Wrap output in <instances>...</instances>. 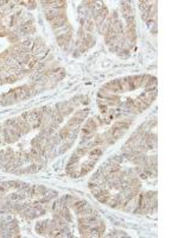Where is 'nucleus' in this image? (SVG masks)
Segmentation results:
<instances>
[{
	"mask_svg": "<svg viewBox=\"0 0 178 238\" xmlns=\"http://www.w3.org/2000/svg\"><path fill=\"white\" fill-rule=\"evenodd\" d=\"M79 53H80V51H79V50H75V53H74V57H77V56H79V55H80V54H79Z\"/></svg>",
	"mask_w": 178,
	"mask_h": 238,
	"instance_id": "dca6fc26",
	"label": "nucleus"
},
{
	"mask_svg": "<svg viewBox=\"0 0 178 238\" xmlns=\"http://www.w3.org/2000/svg\"><path fill=\"white\" fill-rule=\"evenodd\" d=\"M113 128L119 129V130H125V131H127L128 128H129V124H127V123H125V122H122V120H119L117 123H114Z\"/></svg>",
	"mask_w": 178,
	"mask_h": 238,
	"instance_id": "6e6552de",
	"label": "nucleus"
},
{
	"mask_svg": "<svg viewBox=\"0 0 178 238\" xmlns=\"http://www.w3.org/2000/svg\"><path fill=\"white\" fill-rule=\"evenodd\" d=\"M103 89H105V92H106V93H109V94H114V93H119V92H121V91H120V87H119L118 80H115V81H111V82L106 83V85L103 86Z\"/></svg>",
	"mask_w": 178,
	"mask_h": 238,
	"instance_id": "f03ea898",
	"label": "nucleus"
},
{
	"mask_svg": "<svg viewBox=\"0 0 178 238\" xmlns=\"http://www.w3.org/2000/svg\"><path fill=\"white\" fill-rule=\"evenodd\" d=\"M119 56L120 57H123V59H127L128 56H129V50L127 49V48H122V49H120L118 51Z\"/></svg>",
	"mask_w": 178,
	"mask_h": 238,
	"instance_id": "f8f14e48",
	"label": "nucleus"
},
{
	"mask_svg": "<svg viewBox=\"0 0 178 238\" xmlns=\"http://www.w3.org/2000/svg\"><path fill=\"white\" fill-rule=\"evenodd\" d=\"M89 155H90V158H99V156L102 155V149L101 148H93L90 151H89Z\"/></svg>",
	"mask_w": 178,
	"mask_h": 238,
	"instance_id": "423d86ee",
	"label": "nucleus"
},
{
	"mask_svg": "<svg viewBox=\"0 0 178 238\" xmlns=\"http://www.w3.org/2000/svg\"><path fill=\"white\" fill-rule=\"evenodd\" d=\"M18 79H19V76H17V75H10V76L4 77V81L7 82V83H13V82H16Z\"/></svg>",
	"mask_w": 178,
	"mask_h": 238,
	"instance_id": "ddd939ff",
	"label": "nucleus"
},
{
	"mask_svg": "<svg viewBox=\"0 0 178 238\" xmlns=\"http://www.w3.org/2000/svg\"><path fill=\"white\" fill-rule=\"evenodd\" d=\"M95 198L101 203V204H107L108 199L111 198L109 195H103V194H99V195H95Z\"/></svg>",
	"mask_w": 178,
	"mask_h": 238,
	"instance_id": "9b49d317",
	"label": "nucleus"
},
{
	"mask_svg": "<svg viewBox=\"0 0 178 238\" xmlns=\"http://www.w3.org/2000/svg\"><path fill=\"white\" fill-rule=\"evenodd\" d=\"M0 143H1V138H0Z\"/></svg>",
	"mask_w": 178,
	"mask_h": 238,
	"instance_id": "f3484780",
	"label": "nucleus"
},
{
	"mask_svg": "<svg viewBox=\"0 0 178 238\" xmlns=\"http://www.w3.org/2000/svg\"><path fill=\"white\" fill-rule=\"evenodd\" d=\"M87 152H88V149H86V148H79V149L75 151V155L79 156V157H82V156H85Z\"/></svg>",
	"mask_w": 178,
	"mask_h": 238,
	"instance_id": "4468645a",
	"label": "nucleus"
},
{
	"mask_svg": "<svg viewBox=\"0 0 178 238\" xmlns=\"http://www.w3.org/2000/svg\"><path fill=\"white\" fill-rule=\"evenodd\" d=\"M79 161H80V157L79 156H76L75 154L71 156V158L69 160V162H68V164H77L79 163Z\"/></svg>",
	"mask_w": 178,
	"mask_h": 238,
	"instance_id": "2eb2a0df",
	"label": "nucleus"
},
{
	"mask_svg": "<svg viewBox=\"0 0 178 238\" xmlns=\"http://www.w3.org/2000/svg\"><path fill=\"white\" fill-rule=\"evenodd\" d=\"M87 114H88V110H81V111H77L75 114H74V118H76V119H80V120H85V118L87 117Z\"/></svg>",
	"mask_w": 178,
	"mask_h": 238,
	"instance_id": "1a4fd4ad",
	"label": "nucleus"
},
{
	"mask_svg": "<svg viewBox=\"0 0 178 238\" xmlns=\"http://www.w3.org/2000/svg\"><path fill=\"white\" fill-rule=\"evenodd\" d=\"M70 130H69V128L68 126H64L63 129H61L58 132V136L61 137V139H68L69 136H70Z\"/></svg>",
	"mask_w": 178,
	"mask_h": 238,
	"instance_id": "0eeeda50",
	"label": "nucleus"
},
{
	"mask_svg": "<svg viewBox=\"0 0 178 238\" xmlns=\"http://www.w3.org/2000/svg\"><path fill=\"white\" fill-rule=\"evenodd\" d=\"M125 132H126L125 130H119V129H115V128H113V126H112V129L108 131L109 136H112L114 139H119V138H121V137L123 136V134H125Z\"/></svg>",
	"mask_w": 178,
	"mask_h": 238,
	"instance_id": "20e7f679",
	"label": "nucleus"
},
{
	"mask_svg": "<svg viewBox=\"0 0 178 238\" xmlns=\"http://www.w3.org/2000/svg\"><path fill=\"white\" fill-rule=\"evenodd\" d=\"M121 12H122V16H123L125 19H127V18H129V17H134L132 6H131L129 2H127V1L121 2Z\"/></svg>",
	"mask_w": 178,
	"mask_h": 238,
	"instance_id": "7ed1b4c3",
	"label": "nucleus"
},
{
	"mask_svg": "<svg viewBox=\"0 0 178 238\" xmlns=\"http://www.w3.org/2000/svg\"><path fill=\"white\" fill-rule=\"evenodd\" d=\"M141 77L140 75H135V76H128L127 81H128V86H129V91L137 89L141 87Z\"/></svg>",
	"mask_w": 178,
	"mask_h": 238,
	"instance_id": "f257e3e1",
	"label": "nucleus"
},
{
	"mask_svg": "<svg viewBox=\"0 0 178 238\" xmlns=\"http://www.w3.org/2000/svg\"><path fill=\"white\" fill-rule=\"evenodd\" d=\"M118 83H119V87H120V91H121V92H127V91H129V86H128L127 77L121 79V80H118Z\"/></svg>",
	"mask_w": 178,
	"mask_h": 238,
	"instance_id": "39448f33",
	"label": "nucleus"
},
{
	"mask_svg": "<svg viewBox=\"0 0 178 238\" xmlns=\"http://www.w3.org/2000/svg\"><path fill=\"white\" fill-rule=\"evenodd\" d=\"M8 41H10L11 43L17 44V43L19 42V36L17 34H14V32H10V35H8Z\"/></svg>",
	"mask_w": 178,
	"mask_h": 238,
	"instance_id": "9d476101",
	"label": "nucleus"
}]
</instances>
